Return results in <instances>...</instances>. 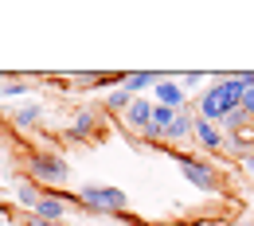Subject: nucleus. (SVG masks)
Returning <instances> with one entry per match:
<instances>
[{"mask_svg":"<svg viewBox=\"0 0 254 226\" xmlns=\"http://www.w3.org/2000/svg\"><path fill=\"white\" fill-rule=\"evenodd\" d=\"M28 90H35L32 82H4V97H20V94H28Z\"/></svg>","mask_w":254,"mask_h":226,"instance_id":"17","label":"nucleus"},{"mask_svg":"<svg viewBox=\"0 0 254 226\" xmlns=\"http://www.w3.org/2000/svg\"><path fill=\"white\" fill-rule=\"evenodd\" d=\"M243 172H247V176H254V152H251V156H243Z\"/></svg>","mask_w":254,"mask_h":226,"instance_id":"20","label":"nucleus"},{"mask_svg":"<svg viewBox=\"0 0 254 226\" xmlns=\"http://www.w3.org/2000/svg\"><path fill=\"white\" fill-rule=\"evenodd\" d=\"M160 82V74H153V70H137V74H126L122 78V86H126L133 97H141V90H153Z\"/></svg>","mask_w":254,"mask_h":226,"instance_id":"12","label":"nucleus"},{"mask_svg":"<svg viewBox=\"0 0 254 226\" xmlns=\"http://www.w3.org/2000/svg\"><path fill=\"white\" fill-rule=\"evenodd\" d=\"M251 121H254V117H251V113H247V109H243V105H239V109H231V113L223 117L219 125H223V129H227V133H235V129H243V125H251Z\"/></svg>","mask_w":254,"mask_h":226,"instance_id":"16","label":"nucleus"},{"mask_svg":"<svg viewBox=\"0 0 254 226\" xmlns=\"http://www.w3.org/2000/svg\"><path fill=\"white\" fill-rule=\"evenodd\" d=\"M28 176L35 183H63L70 176V164L59 152H28Z\"/></svg>","mask_w":254,"mask_h":226,"instance_id":"2","label":"nucleus"},{"mask_svg":"<svg viewBox=\"0 0 254 226\" xmlns=\"http://www.w3.org/2000/svg\"><path fill=\"white\" fill-rule=\"evenodd\" d=\"M70 203H74V199H70V195H43V199H39V203H35V219H43V223H55V226H63V219H66V207H70Z\"/></svg>","mask_w":254,"mask_h":226,"instance_id":"5","label":"nucleus"},{"mask_svg":"<svg viewBox=\"0 0 254 226\" xmlns=\"http://www.w3.org/2000/svg\"><path fill=\"white\" fill-rule=\"evenodd\" d=\"M191 133H195V140L203 144V152H219V148H223V133H219V125H211V121L195 117Z\"/></svg>","mask_w":254,"mask_h":226,"instance_id":"8","label":"nucleus"},{"mask_svg":"<svg viewBox=\"0 0 254 226\" xmlns=\"http://www.w3.org/2000/svg\"><path fill=\"white\" fill-rule=\"evenodd\" d=\"M74 199L86 207V215H122L129 207V195L110 183H86V187H78Z\"/></svg>","mask_w":254,"mask_h":226,"instance_id":"1","label":"nucleus"},{"mask_svg":"<svg viewBox=\"0 0 254 226\" xmlns=\"http://www.w3.org/2000/svg\"><path fill=\"white\" fill-rule=\"evenodd\" d=\"M129 101H133V94H129L126 86H114V90L106 94V109H110V113H126Z\"/></svg>","mask_w":254,"mask_h":226,"instance_id":"14","label":"nucleus"},{"mask_svg":"<svg viewBox=\"0 0 254 226\" xmlns=\"http://www.w3.org/2000/svg\"><path fill=\"white\" fill-rule=\"evenodd\" d=\"M153 109H157V101H149V97H133L129 109H126V129L145 133V129H149V121H153Z\"/></svg>","mask_w":254,"mask_h":226,"instance_id":"7","label":"nucleus"},{"mask_svg":"<svg viewBox=\"0 0 254 226\" xmlns=\"http://www.w3.org/2000/svg\"><path fill=\"white\" fill-rule=\"evenodd\" d=\"M24 226H55V223H43V219H35V215H28V219H24Z\"/></svg>","mask_w":254,"mask_h":226,"instance_id":"21","label":"nucleus"},{"mask_svg":"<svg viewBox=\"0 0 254 226\" xmlns=\"http://www.w3.org/2000/svg\"><path fill=\"white\" fill-rule=\"evenodd\" d=\"M98 125H102V121H98V109H82V113L74 117V125L66 129V140H86V136L98 133Z\"/></svg>","mask_w":254,"mask_h":226,"instance_id":"9","label":"nucleus"},{"mask_svg":"<svg viewBox=\"0 0 254 226\" xmlns=\"http://www.w3.org/2000/svg\"><path fill=\"white\" fill-rule=\"evenodd\" d=\"M176 164H180V172H184V180H188L191 187H199V191H219V172H215V164L199 160V156H188V152H172Z\"/></svg>","mask_w":254,"mask_h":226,"instance_id":"3","label":"nucleus"},{"mask_svg":"<svg viewBox=\"0 0 254 226\" xmlns=\"http://www.w3.org/2000/svg\"><path fill=\"white\" fill-rule=\"evenodd\" d=\"M243 109L254 117V90H247V94H243Z\"/></svg>","mask_w":254,"mask_h":226,"instance_id":"19","label":"nucleus"},{"mask_svg":"<svg viewBox=\"0 0 254 226\" xmlns=\"http://www.w3.org/2000/svg\"><path fill=\"white\" fill-rule=\"evenodd\" d=\"M12 187H16V199H20V207H28V211H35V203L47 195V191H43V187H39V183L32 180V176H20Z\"/></svg>","mask_w":254,"mask_h":226,"instance_id":"11","label":"nucleus"},{"mask_svg":"<svg viewBox=\"0 0 254 226\" xmlns=\"http://www.w3.org/2000/svg\"><path fill=\"white\" fill-rule=\"evenodd\" d=\"M12 121H16L20 129H35V125L43 121V105H39V101H28V105H20V109L12 113Z\"/></svg>","mask_w":254,"mask_h":226,"instance_id":"13","label":"nucleus"},{"mask_svg":"<svg viewBox=\"0 0 254 226\" xmlns=\"http://www.w3.org/2000/svg\"><path fill=\"white\" fill-rule=\"evenodd\" d=\"M191 125H195V117H191V109H180L176 117H172V125L164 129V144H176V140H184V136H191Z\"/></svg>","mask_w":254,"mask_h":226,"instance_id":"10","label":"nucleus"},{"mask_svg":"<svg viewBox=\"0 0 254 226\" xmlns=\"http://www.w3.org/2000/svg\"><path fill=\"white\" fill-rule=\"evenodd\" d=\"M227 113H231V105H227V97H223L219 82H211V86L199 94V117H203V121H211V125H219Z\"/></svg>","mask_w":254,"mask_h":226,"instance_id":"4","label":"nucleus"},{"mask_svg":"<svg viewBox=\"0 0 254 226\" xmlns=\"http://www.w3.org/2000/svg\"><path fill=\"white\" fill-rule=\"evenodd\" d=\"M231 144H235V148H239L243 156H251V152H254V121H251V125H243V129H235V133H231Z\"/></svg>","mask_w":254,"mask_h":226,"instance_id":"15","label":"nucleus"},{"mask_svg":"<svg viewBox=\"0 0 254 226\" xmlns=\"http://www.w3.org/2000/svg\"><path fill=\"white\" fill-rule=\"evenodd\" d=\"M0 136H4V129H0Z\"/></svg>","mask_w":254,"mask_h":226,"instance_id":"22","label":"nucleus"},{"mask_svg":"<svg viewBox=\"0 0 254 226\" xmlns=\"http://www.w3.org/2000/svg\"><path fill=\"white\" fill-rule=\"evenodd\" d=\"M153 94H157V97H153L157 105H164V109H176V113L188 105V90H184L180 82H172V78H160L157 86H153Z\"/></svg>","mask_w":254,"mask_h":226,"instance_id":"6","label":"nucleus"},{"mask_svg":"<svg viewBox=\"0 0 254 226\" xmlns=\"http://www.w3.org/2000/svg\"><path fill=\"white\" fill-rule=\"evenodd\" d=\"M199 78H203V74H191V70H188V74H184V82H180V86H184V90H191V86H199Z\"/></svg>","mask_w":254,"mask_h":226,"instance_id":"18","label":"nucleus"}]
</instances>
